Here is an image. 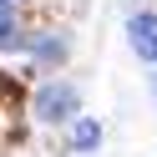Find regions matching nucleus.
I'll return each mask as SVG.
<instances>
[{
  "label": "nucleus",
  "instance_id": "nucleus-2",
  "mask_svg": "<svg viewBox=\"0 0 157 157\" xmlns=\"http://www.w3.org/2000/svg\"><path fill=\"white\" fill-rule=\"evenodd\" d=\"M71 112H76V91L71 86H41V96H36V117L41 122H66Z\"/></svg>",
  "mask_w": 157,
  "mask_h": 157
},
{
  "label": "nucleus",
  "instance_id": "nucleus-5",
  "mask_svg": "<svg viewBox=\"0 0 157 157\" xmlns=\"http://www.w3.org/2000/svg\"><path fill=\"white\" fill-rule=\"evenodd\" d=\"M10 31H15V5H10V0H0V41H5Z\"/></svg>",
  "mask_w": 157,
  "mask_h": 157
},
{
  "label": "nucleus",
  "instance_id": "nucleus-3",
  "mask_svg": "<svg viewBox=\"0 0 157 157\" xmlns=\"http://www.w3.org/2000/svg\"><path fill=\"white\" fill-rule=\"evenodd\" d=\"M127 36H132V51L142 61H157V15H132Z\"/></svg>",
  "mask_w": 157,
  "mask_h": 157
},
{
  "label": "nucleus",
  "instance_id": "nucleus-1",
  "mask_svg": "<svg viewBox=\"0 0 157 157\" xmlns=\"http://www.w3.org/2000/svg\"><path fill=\"white\" fill-rule=\"evenodd\" d=\"M21 137V81L0 76V147Z\"/></svg>",
  "mask_w": 157,
  "mask_h": 157
},
{
  "label": "nucleus",
  "instance_id": "nucleus-4",
  "mask_svg": "<svg viewBox=\"0 0 157 157\" xmlns=\"http://www.w3.org/2000/svg\"><path fill=\"white\" fill-rule=\"evenodd\" d=\"M96 142H101V127H96L91 117H81V122L71 127V147H76V152H91Z\"/></svg>",
  "mask_w": 157,
  "mask_h": 157
}]
</instances>
